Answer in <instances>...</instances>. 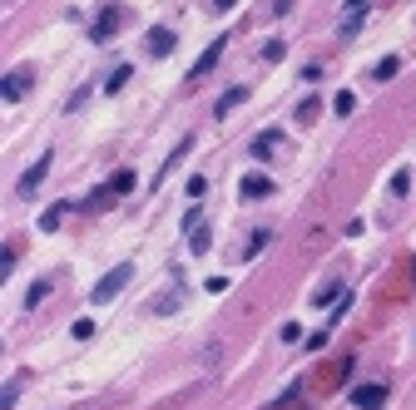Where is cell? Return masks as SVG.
<instances>
[{
	"label": "cell",
	"instance_id": "cell-19",
	"mask_svg": "<svg viewBox=\"0 0 416 410\" xmlns=\"http://www.w3.org/2000/svg\"><path fill=\"white\" fill-rule=\"evenodd\" d=\"M332 109H337V119H347V114H352V109H357V99H352V94H347V89H342V94H337V99H332Z\"/></svg>",
	"mask_w": 416,
	"mask_h": 410
},
{
	"label": "cell",
	"instance_id": "cell-14",
	"mask_svg": "<svg viewBox=\"0 0 416 410\" xmlns=\"http://www.w3.org/2000/svg\"><path fill=\"white\" fill-rule=\"evenodd\" d=\"M273 149H278V139H273V134H258V139H253V158H263V163H268V158H273Z\"/></svg>",
	"mask_w": 416,
	"mask_h": 410
},
{
	"label": "cell",
	"instance_id": "cell-1",
	"mask_svg": "<svg viewBox=\"0 0 416 410\" xmlns=\"http://www.w3.org/2000/svg\"><path fill=\"white\" fill-rule=\"evenodd\" d=\"M129 277H134V262H119V267H110L99 282H94V291H89V302H114L119 291L129 287Z\"/></svg>",
	"mask_w": 416,
	"mask_h": 410
},
{
	"label": "cell",
	"instance_id": "cell-3",
	"mask_svg": "<svg viewBox=\"0 0 416 410\" xmlns=\"http://www.w3.org/2000/svg\"><path fill=\"white\" fill-rule=\"evenodd\" d=\"M387 395H392V390H387L382 381H372V386H352V395H347V400H352L357 410H382V405H387Z\"/></svg>",
	"mask_w": 416,
	"mask_h": 410
},
{
	"label": "cell",
	"instance_id": "cell-21",
	"mask_svg": "<svg viewBox=\"0 0 416 410\" xmlns=\"http://www.w3.org/2000/svg\"><path fill=\"white\" fill-rule=\"evenodd\" d=\"M283 54H288L283 40H268V45H263V60H283Z\"/></svg>",
	"mask_w": 416,
	"mask_h": 410
},
{
	"label": "cell",
	"instance_id": "cell-25",
	"mask_svg": "<svg viewBox=\"0 0 416 410\" xmlns=\"http://www.w3.org/2000/svg\"><path fill=\"white\" fill-rule=\"evenodd\" d=\"M367 10V0H347V15H362Z\"/></svg>",
	"mask_w": 416,
	"mask_h": 410
},
{
	"label": "cell",
	"instance_id": "cell-5",
	"mask_svg": "<svg viewBox=\"0 0 416 410\" xmlns=\"http://www.w3.org/2000/svg\"><path fill=\"white\" fill-rule=\"evenodd\" d=\"M124 15H129L124 6H110V10H104V20H94V25H89V40H94V45H104V40H110V35L124 25Z\"/></svg>",
	"mask_w": 416,
	"mask_h": 410
},
{
	"label": "cell",
	"instance_id": "cell-22",
	"mask_svg": "<svg viewBox=\"0 0 416 410\" xmlns=\"http://www.w3.org/2000/svg\"><path fill=\"white\" fill-rule=\"evenodd\" d=\"M179 307V291H169V297H159V302H154V312H159V317H169Z\"/></svg>",
	"mask_w": 416,
	"mask_h": 410
},
{
	"label": "cell",
	"instance_id": "cell-23",
	"mask_svg": "<svg viewBox=\"0 0 416 410\" xmlns=\"http://www.w3.org/2000/svg\"><path fill=\"white\" fill-rule=\"evenodd\" d=\"M45 291H50V282H35V287H30V297H25V307H40V302H45Z\"/></svg>",
	"mask_w": 416,
	"mask_h": 410
},
{
	"label": "cell",
	"instance_id": "cell-17",
	"mask_svg": "<svg viewBox=\"0 0 416 410\" xmlns=\"http://www.w3.org/2000/svg\"><path fill=\"white\" fill-rule=\"evenodd\" d=\"M188 248H193V252H208V248H214V238H208V227H193V232H188Z\"/></svg>",
	"mask_w": 416,
	"mask_h": 410
},
{
	"label": "cell",
	"instance_id": "cell-26",
	"mask_svg": "<svg viewBox=\"0 0 416 410\" xmlns=\"http://www.w3.org/2000/svg\"><path fill=\"white\" fill-rule=\"evenodd\" d=\"M214 6H218V10H233V6H238V0H214Z\"/></svg>",
	"mask_w": 416,
	"mask_h": 410
},
{
	"label": "cell",
	"instance_id": "cell-12",
	"mask_svg": "<svg viewBox=\"0 0 416 410\" xmlns=\"http://www.w3.org/2000/svg\"><path fill=\"white\" fill-rule=\"evenodd\" d=\"M110 193H114V198L134 193V168H119V173H114V179H110Z\"/></svg>",
	"mask_w": 416,
	"mask_h": 410
},
{
	"label": "cell",
	"instance_id": "cell-20",
	"mask_svg": "<svg viewBox=\"0 0 416 410\" xmlns=\"http://www.w3.org/2000/svg\"><path fill=\"white\" fill-rule=\"evenodd\" d=\"M70 331H75V341H89V336H94V321H89V317H80Z\"/></svg>",
	"mask_w": 416,
	"mask_h": 410
},
{
	"label": "cell",
	"instance_id": "cell-18",
	"mask_svg": "<svg viewBox=\"0 0 416 410\" xmlns=\"http://www.w3.org/2000/svg\"><path fill=\"white\" fill-rule=\"evenodd\" d=\"M396 70H401V60H396V54H387V60H382L372 75H377V79H396Z\"/></svg>",
	"mask_w": 416,
	"mask_h": 410
},
{
	"label": "cell",
	"instance_id": "cell-27",
	"mask_svg": "<svg viewBox=\"0 0 416 410\" xmlns=\"http://www.w3.org/2000/svg\"><path fill=\"white\" fill-rule=\"evenodd\" d=\"M411 277H416V267H411Z\"/></svg>",
	"mask_w": 416,
	"mask_h": 410
},
{
	"label": "cell",
	"instance_id": "cell-15",
	"mask_svg": "<svg viewBox=\"0 0 416 410\" xmlns=\"http://www.w3.org/2000/svg\"><path fill=\"white\" fill-rule=\"evenodd\" d=\"M411 193V168H396L392 173V198H406Z\"/></svg>",
	"mask_w": 416,
	"mask_h": 410
},
{
	"label": "cell",
	"instance_id": "cell-13",
	"mask_svg": "<svg viewBox=\"0 0 416 410\" xmlns=\"http://www.w3.org/2000/svg\"><path fill=\"white\" fill-rule=\"evenodd\" d=\"M129 75H134V65H119V70H114L110 79H104V94H119V89L129 84Z\"/></svg>",
	"mask_w": 416,
	"mask_h": 410
},
{
	"label": "cell",
	"instance_id": "cell-9",
	"mask_svg": "<svg viewBox=\"0 0 416 410\" xmlns=\"http://www.w3.org/2000/svg\"><path fill=\"white\" fill-rule=\"evenodd\" d=\"M318 114H322V99H318V94H307V99H302V104H297V124H302V129H307V124H312V119H318Z\"/></svg>",
	"mask_w": 416,
	"mask_h": 410
},
{
	"label": "cell",
	"instance_id": "cell-2",
	"mask_svg": "<svg viewBox=\"0 0 416 410\" xmlns=\"http://www.w3.org/2000/svg\"><path fill=\"white\" fill-rule=\"evenodd\" d=\"M144 50L154 54V60H164V54H174V50H179V35H174L169 25H149V35H144Z\"/></svg>",
	"mask_w": 416,
	"mask_h": 410
},
{
	"label": "cell",
	"instance_id": "cell-6",
	"mask_svg": "<svg viewBox=\"0 0 416 410\" xmlns=\"http://www.w3.org/2000/svg\"><path fill=\"white\" fill-rule=\"evenodd\" d=\"M30 84H35V75H30V70H10L6 79H0V94H6L10 104H20V99L30 94Z\"/></svg>",
	"mask_w": 416,
	"mask_h": 410
},
{
	"label": "cell",
	"instance_id": "cell-8",
	"mask_svg": "<svg viewBox=\"0 0 416 410\" xmlns=\"http://www.w3.org/2000/svg\"><path fill=\"white\" fill-rule=\"evenodd\" d=\"M238 193H243V198H268V193H273V179H263V173H248V179L238 183Z\"/></svg>",
	"mask_w": 416,
	"mask_h": 410
},
{
	"label": "cell",
	"instance_id": "cell-7",
	"mask_svg": "<svg viewBox=\"0 0 416 410\" xmlns=\"http://www.w3.org/2000/svg\"><path fill=\"white\" fill-rule=\"evenodd\" d=\"M223 45H228V40H223V35H218V40H214V45H208V50H203V54H198V65H193V70H188V84H193V79H203V75H208V70H214V65H218V54H223Z\"/></svg>",
	"mask_w": 416,
	"mask_h": 410
},
{
	"label": "cell",
	"instance_id": "cell-11",
	"mask_svg": "<svg viewBox=\"0 0 416 410\" xmlns=\"http://www.w3.org/2000/svg\"><path fill=\"white\" fill-rule=\"evenodd\" d=\"M65 213H70V203H55V208H45V213H40V232H55Z\"/></svg>",
	"mask_w": 416,
	"mask_h": 410
},
{
	"label": "cell",
	"instance_id": "cell-24",
	"mask_svg": "<svg viewBox=\"0 0 416 410\" xmlns=\"http://www.w3.org/2000/svg\"><path fill=\"white\" fill-rule=\"evenodd\" d=\"M193 227H203V208H188L184 213V232H193Z\"/></svg>",
	"mask_w": 416,
	"mask_h": 410
},
{
	"label": "cell",
	"instance_id": "cell-16",
	"mask_svg": "<svg viewBox=\"0 0 416 410\" xmlns=\"http://www.w3.org/2000/svg\"><path fill=\"white\" fill-rule=\"evenodd\" d=\"M268 243H273V232H268V227H258L253 238H248V252H243V257H258V252H263Z\"/></svg>",
	"mask_w": 416,
	"mask_h": 410
},
{
	"label": "cell",
	"instance_id": "cell-4",
	"mask_svg": "<svg viewBox=\"0 0 416 410\" xmlns=\"http://www.w3.org/2000/svg\"><path fill=\"white\" fill-rule=\"evenodd\" d=\"M50 158H55V153L45 149V153H40V158H35V163L25 168V179H20V198H35V193H40V183H45V173H50Z\"/></svg>",
	"mask_w": 416,
	"mask_h": 410
},
{
	"label": "cell",
	"instance_id": "cell-10",
	"mask_svg": "<svg viewBox=\"0 0 416 410\" xmlns=\"http://www.w3.org/2000/svg\"><path fill=\"white\" fill-rule=\"evenodd\" d=\"M243 99H248V89H243V84H238V89H228V94H223V99H218V104H214V114H218V119H223V114H233V109H238V104H243Z\"/></svg>",
	"mask_w": 416,
	"mask_h": 410
}]
</instances>
